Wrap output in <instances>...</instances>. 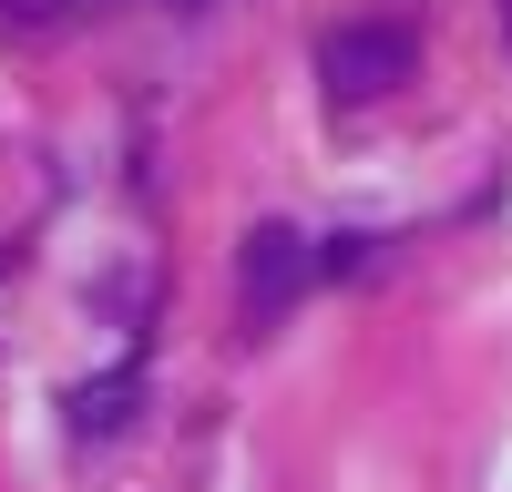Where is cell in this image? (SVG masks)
Returning a JSON list of instances; mask_svg holds the SVG:
<instances>
[{
  "label": "cell",
  "mask_w": 512,
  "mask_h": 492,
  "mask_svg": "<svg viewBox=\"0 0 512 492\" xmlns=\"http://www.w3.org/2000/svg\"><path fill=\"white\" fill-rule=\"evenodd\" d=\"M420 72V41L400 21H338L318 41V82H328V103H379V93H400V82Z\"/></svg>",
  "instance_id": "obj_1"
},
{
  "label": "cell",
  "mask_w": 512,
  "mask_h": 492,
  "mask_svg": "<svg viewBox=\"0 0 512 492\" xmlns=\"http://www.w3.org/2000/svg\"><path fill=\"white\" fill-rule=\"evenodd\" d=\"M318 277V246L297 236V226H256L246 246H236V298H246V328H277L287 318V298Z\"/></svg>",
  "instance_id": "obj_2"
},
{
  "label": "cell",
  "mask_w": 512,
  "mask_h": 492,
  "mask_svg": "<svg viewBox=\"0 0 512 492\" xmlns=\"http://www.w3.org/2000/svg\"><path fill=\"white\" fill-rule=\"evenodd\" d=\"M134 400H144V369H113V380L72 390V431H82V441H103V431H123V421H134Z\"/></svg>",
  "instance_id": "obj_3"
},
{
  "label": "cell",
  "mask_w": 512,
  "mask_h": 492,
  "mask_svg": "<svg viewBox=\"0 0 512 492\" xmlns=\"http://www.w3.org/2000/svg\"><path fill=\"white\" fill-rule=\"evenodd\" d=\"M11 11H31V21H52V11H93V0H11Z\"/></svg>",
  "instance_id": "obj_4"
}]
</instances>
